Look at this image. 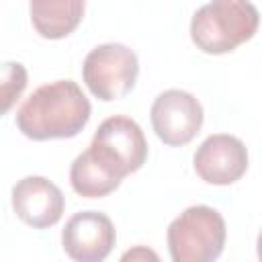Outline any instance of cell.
<instances>
[{
    "label": "cell",
    "instance_id": "1",
    "mask_svg": "<svg viewBox=\"0 0 262 262\" xmlns=\"http://www.w3.org/2000/svg\"><path fill=\"white\" fill-rule=\"evenodd\" d=\"M92 113L90 100L72 80H55L39 86L18 108V131L35 141L76 137Z\"/></svg>",
    "mask_w": 262,
    "mask_h": 262
},
{
    "label": "cell",
    "instance_id": "2",
    "mask_svg": "<svg viewBox=\"0 0 262 262\" xmlns=\"http://www.w3.org/2000/svg\"><path fill=\"white\" fill-rule=\"evenodd\" d=\"M258 20V8L250 0H211L194 12L190 39L203 53H229L254 37Z\"/></svg>",
    "mask_w": 262,
    "mask_h": 262
},
{
    "label": "cell",
    "instance_id": "3",
    "mask_svg": "<svg viewBox=\"0 0 262 262\" xmlns=\"http://www.w3.org/2000/svg\"><path fill=\"white\" fill-rule=\"evenodd\" d=\"M225 221L221 213L207 205L182 211L168 225V250L174 262H211L225 246Z\"/></svg>",
    "mask_w": 262,
    "mask_h": 262
},
{
    "label": "cell",
    "instance_id": "4",
    "mask_svg": "<svg viewBox=\"0 0 262 262\" xmlns=\"http://www.w3.org/2000/svg\"><path fill=\"white\" fill-rule=\"evenodd\" d=\"M88 151L106 172L123 180L145 164L147 141L131 117L113 115L98 125Z\"/></svg>",
    "mask_w": 262,
    "mask_h": 262
},
{
    "label": "cell",
    "instance_id": "5",
    "mask_svg": "<svg viewBox=\"0 0 262 262\" xmlns=\"http://www.w3.org/2000/svg\"><path fill=\"white\" fill-rule=\"evenodd\" d=\"M137 74V55L123 43H102L94 47L82 66V78L88 90L104 102L125 98L133 90Z\"/></svg>",
    "mask_w": 262,
    "mask_h": 262
},
{
    "label": "cell",
    "instance_id": "6",
    "mask_svg": "<svg viewBox=\"0 0 262 262\" xmlns=\"http://www.w3.org/2000/svg\"><path fill=\"white\" fill-rule=\"evenodd\" d=\"M151 127L160 141L170 147L190 143L203 127V106L186 90L170 88L158 94L149 111Z\"/></svg>",
    "mask_w": 262,
    "mask_h": 262
},
{
    "label": "cell",
    "instance_id": "7",
    "mask_svg": "<svg viewBox=\"0 0 262 262\" xmlns=\"http://www.w3.org/2000/svg\"><path fill=\"white\" fill-rule=\"evenodd\" d=\"M248 149L242 143V139L227 135V133H215L209 135L194 154V172L201 180L207 184L227 186L237 182L246 170H248Z\"/></svg>",
    "mask_w": 262,
    "mask_h": 262
},
{
    "label": "cell",
    "instance_id": "8",
    "mask_svg": "<svg viewBox=\"0 0 262 262\" xmlns=\"http://www.w3.org/2000/svg\"><path fill=\"white\" fill-rule=\"evenodd\" d=\"M117 242L113 221L98 211H82L68 219L61 231L63 252L76 262L104 260Z\"/></svg>",
    "mask_w": 262,
    "mask_h": 262
},
{
    "label": "cell",
    "instance_id": "9",
    "mask_svg": "<svg viewBox=\"0 0 262 262\" xmlns=\"http://www.w3.org/2000/svg\"><path fill=\"white\" fill-rule=\"evenodd\" d=\"M63 207L61 190L43 176H25L12 186V209L16 217L35 229L55 225L63 215Z\"/></svg>",
    "mask_w": 262,
    "mask_h": 262
},
{
    "label": "cell",
    "instance_id": "10",
    "mask_svg": "<svg viewBox=\"0 0 262 262\" xmlns=\"http://www.w3.org/2000/svg\"><path fill=\"white\" fill-rule=\"evenodd\" d=\"M86 0H29L31 23L43 39H63L84 18Z\"/></svg>",
    "mask_w": 262,
    "mask_h": 262
},
{
    "label": "cell",
    "instance_id": "11",
    "mask_svg": "<svg viewBox=\"0 0 262 262\" xmlns=\"http://www.w3.org/2000/svg\"><path fill=\"white\" fill-rule=\"evenodd\" d=\"M70 184H72L74 192H78L84 199H100V196H106L113 190H117L121 180L115 178L111 172H106L94 160V156L86 149L72 162Z\"/></svg>",
    "mask_w": 262,
    "mask_h": 262
},
{
    "label": "cell",
    "instance_id": "12",
    "mask_svg": "<svg viewBox=\"0 0 262 262\" xmlns=\"http://www.w3.org/2000/svg\"><path fill=\"white\" fill-rule=\"evenodd\" d=\"M29 82L27 68L20 61H2L0 63V117L6 115L16 100L23 96Z\"/></svg>",
    "mask_w": 262,
    "mask_h": 262
},
{
    "label": "cell",
    "instance_id": "13",
    "mask_svg": "<svg viewBox=\"0 0 262 262\" xmlns=\"http://www.w3.org/2000/svg\"><path fill=\"white\" fill-rule=\"evenodd\" d=\"M137 256H151V258H158L154 252H147V250H141V248H139V250H135V252H127V254L123 256V260H129V258L133 260V258H137Z\"/></svg>",
    "mask_w": 262,
    "mask_h": 262
}]
</instances>
